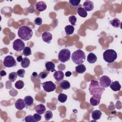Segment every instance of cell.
Returning a JSON list of instances; mask_svg holds the SVG:
<instances>
[{
  "label": "cell",
  "instance_id": "3",
  "mask_svg": "<svg viewBox=\"0 0 122 122\" xmlns=\"http://www.w3.org/2000/svg\"><path fill=\"white\" fill-rule=\"evenodd\" d=\"M85 53L81 50H77L74 51L71 55L72 61L78 65L82 64L85 60Z\"/></svg>",
  "mask_w": 122,
  "mask_h": 122
},
{
  "label": "cell",
  "instance_id": "37",
  "mask_svg": "<svg viewBox=\"0 0 122 122\" xmlns=\"http://www.w3.org/2000/svg\"><path fill=\"white\" fill-rule=\"evenodd\" d=\"M34 23L36 25H41L42 24V20L41 19V18L40 17H37L34 20Z\"/></svg>",
  "mask_w": 122,
  "mask_h": 122
},
{
  "label": "cell",
  "instance_id": "8",
  "mask_svg": "<svg viewBox=\"0 0 122 122\" xmlns=\"http://www.w3.org/2000/svg\"><path fill=\"white\" fill-rule=\"evenodd\" d=\"M25 48V43L20 39H16L13 42V48L17 51H20Z\"/></svg>",
  "mask_w": 122,
  "mask_h": 122
},
{
  "label": "cell",
  "instance_id": "19",
  "mask_svg": "<svg viewBox=\"0 0 122 122\" xmlns=\"http://www.w3.org/2000/svg\"><path fill=\"white\" fill-rule=\"evenodd\" d=\"M97 60V57L93 53L90 52L87 56V61L90 63H95Z\"/></svg>",
  "mask_w": 122,
  "mask_h": 122
},
{
  "label": "cell",
  "instance_id": "1",
  "mask_svg": "<svg viewBox=\"0 0 122 122\" xmlns=\"http://www.w3.org/2000/svg\"><path fill=\"white\" fill-rule=\"evenodd\" d=\"M89 91L90 94L92 95H102L103 92L105 91V88L102 87L98 81L92 80L89 85Z\"/></svg>",
  "mask_w": 122,
  "mask_h": 122
},
{
  "label": "cell",
  "instance_id": "16",
  "mask_svg": "<svg viewBox=\"0 0 122 122\" xmlns=\"http://www.w3.org/2000/svg\"><path fill=\"white\" fill-rule=\"evenodd\" d=\"M45 66L46 69L48 71L53 72L55 71L56 70L55 69V64L52 61H47L45 62Z\"/></svg>",
  "mask_w": 122,
  "mask_h": 122
},
{
  "label": "cell",
  "instance_id": "29",
  "mask_svg": "<svg viewBox=\"0 0 122 122\" xmlns=\"http://www.w3.org/2000/svg\"><path fill=\"white\" fill-rule=\"evenodd\" d=\"M17 72H12L11 73H10L9 75V80L11 82H14L16 79H17Z\"/></svg>",
  "mask_w": 122,
  "mask_h": 122
},
{
  "label": "cell",
  "instance_id": "7",
  "mask_svg": "<svg viewBox=\"0 0 122 122\" xmlns=\"http://www.w3.org/2000/svg\"><path fill=\"white\" fill-rule=\"evenodd\" d=\"M41 85L44 90L48 92H50L54 91L56 86V85L52 81H47L41 83Z\"/></svg>",
  "mask_w": 122,
  "mask_h": 122
},
{
  "label": "cell",
  "instance_id": "5",
  "mask_svg": "<svg viewBox=\"0 0 122 122\" xmlns=\"http://www.w3.org/2000/svg\"><path fill=\"white\" fill-rule=\"evenodd\" d=\"M71 56V51L69 50L64 49L61 50L58 54V59L61 62H65L69 60Z\"/></svg>",
  "mask_w": 122,
  "mask_h": 122
},
{
  "label": "cell",
  "instance_id": "14",
  "mask_svg": "<svg viewBox=\"0 0 122 122\" xmlns=\"http://www.w3.org/2000/svg\"><path fill=\"white\" fill-rule=\"evenodd\" d=\"M53 76L54 79L57 81H60L63 80V79L64 78V74L62 71H55V72L53 73Z\"/></svg>",
  "mask_w": 122,
  "mask_h": 122
},
{
  "label": "cell",
  "instance_id": "26",
  "mask_svg": "<svg viewBox=\"0 0 122 122\" xmlns=\"http://www.w3.org/2000/svg\"><path fill=\"white\" fill-rule=\"evenodd\" d=\"M30 64V61L27 57H24L20 63L21 66L23 68H26L28 67Z\"/></svg>",
  "mask_w": 122,
  "mask_h": 122
},
{
  "label": "cell",
  "instance_id": "23",
  "mask_svg": "<svg viewBox=\"0 0 122 122\" xmlns=\"http://www.w3.org/2000/svg\"><path fill=\"white\" fill-rule=\"evenodd\" d=\"M64 30L66 34L68 35H70L72 34L73 33L74 30V28L72 25H67L66 27H65Z\"/></svg>",
  "mask_w": 122,
  "mask_h": 122
},
{
  "label": "cell",
  "instance_id": "33",
  "mask_svg": "<svg viewBox=\"0 0 122 122\" xmlns=\"http://www.w3.org/2000/svg\"><path fill=\"white\" fill-rule=\"evenodd\" d=\"M69 20L72 26H75L76 25L77 18L75 16L71 15L69 17Z\"/></svg>",
  "mask_w": 122,
  "mask_h": 122
},
{
  "label": "cell",
  "instance_id": "32",
  "mask_svg": "<svg viewBox=\"0 0 122 122\" xmlns=\"http://www.w3.org/2000/svg\"><path fill=\"white\" fill-rule=\"evenodd\" d=\"M53 114L51 111H46L44 114V118L46 121H49L52 118Z\"/></svg>",
  "mask_w": 122,
  "mask_h": 122
},
{
  "label": "cell",
  "instance_id": "20",
  "mask_svg": "<svg viewBox=\"0 0 122 122\" xmlns=\"http://www.w3.org/2000/svg\"><path fill=\"white\" fill-rule=\"evenodd\" d=\"M102 114V113L100 110H95L92 112V117L94 120L97 121L101 118Z\"/></svg>",
  "mask_w": 122,
  "mask_h": 122
},
{
  "label": "cell",
  "instance_id": "10",
  "mask_svg": "<svg viewBox=\"0 0 122 122\" xmlns=\"http://www.w3.org/2000/svg\"><path fill=\"white\" fill-rule=\"evenodd\" d=\"M101 97H102V95H93L90 98V100L91 104L92 106L98 105L100 103Z\"/></svg>",
  "mask_w": 122,
  "mask_h": 122
},
{
  "label": "cell",
  "instance_id": "22",
  "mask_svg": "<svg viewBox=\"0 0 122 122\" xmlns=\"http://www.w3.org/2000/svg\"><path fill=\"white\" fill-rule=\"evenodd\" d=\"M70 87V83L66 80H63L60 83V87L62 90H67L69 89Z\"/></svg>",
  "mask_w": 122,
  "mask_h": 122
},
{
  "label": "cell",
  "instance_id": "34",
  "mask_svg": "<svg viewBox=\"0 0 122 122\" xmlns=\"http://www.w3.org/2000/svg\"><path fill=\"white\" fill-rule=\"evenodd\" d=\"M81 1V0H70L69 3L71 4V6L77 7L79 5Z\"/></svg>",
  "mask_w": 122,
  "mask_h": 122
},
{
  "label": "cell",
  "instance_id": "36",
  "mask_svg": "<svg viewBox=\"0 0 122 122\" xmlns=\"http://www.w3.org/2000/svg\"><path fill=\"white\" fill-rule=\"evenodd\" d=\"M25 73V71L24 69H19L17 71V74L18 76L21 78H23L24 76Z\"/></svg>",
  "mask_w": 122,
  "mask_h": 122
},
{
  "label": "cell",
  "instance_id": "12",
  "mask_svg": "<svg viewBox=\"0 0 122 122\" xmlns=\"http://www.w3.org/2000/svg\"><path fill=\"white\" fill-rule=\"evenodd\" d=\"M42 38L44 42L49 43L52 39V35L50 32L45 31L42 34Z\"/></svg>",
  "mask_w": 122,
  "mask_h": 122
},
{
  "label": "cell",
  "instance_id": "9",
  "mask_svg": "<svg viewBox=\"0 0 122 122\" xmlns=\"http://www.w3.org/2000/svg\"><path fill=\"white\" fill-rule=\"evenodd\" d=\"M112 81L111 79L106 75H103L100 79V84L103 88L109 87Z\"/></svg>",
  "mask_w": 122,
  "mask_h": 122
},
{
  "label": "cell",
  "instance_id": "40",
  "mask_svg": "<svg viewBox=\"0 0 122 122\" xmlns=\"http://www.w3.org/2000/svg\"><path fill=\"white\" fill-rule=\"evenodd\" d=\"M23 58H22V56H18L17 57V59H16V60H17V61H18V62H21L23 60Z\"/></svg>",
  "mask_w": 122,
  "mask_h": 122
},
{
  "label": "cell",
  "instance_id": "4",
  "mask_svg": "<svg viewBox=\"0 0 122 122\" xmlns=\"http://www.w3.org/2000/svg\"><path fill=\"white\" fill-rule=\"evenodd\" d=\"M117 54L116 52L112 49L106 50L103 53V58L104 60L108 63H112L117 59Z\"/></svg>",
  "mask_w": 122,
  "mask_h": 122
},
{
  "label": "cell",
  "instance_id": "2",
  "mask_svg": "<svg viewBox=\"0 0 122 122\" xmlns=\"http://www.w3.org/2000/svg\"><path fill=\"white\" fill-rule=\"evenodd\" d=\"M32 30L27 26H22L18 30V36L23 41H28L32 36Z\"/></svg>",
  "mask_w": 122,
  "mask_h": 122
},
{
  "label": "cell",
  "instance_id": "15",
  "mask_svg": "<svg viewBox=\"0 0 122 122\" xmlns=\"http://www.w3.org/2000/svg\"><path fill=\"white\" fill-rule=\"evenodd\" d=\"M47 8V5L44 1H39L36 4V9L39 11H42Z\"/></svg>",
  "mask_w": 122,
  "mask_h": 122
},
{
  "label": "cell",
  "instance_id": "6",
  "mask_svg": "<svg viewBox=\"0 0 122 122\" xmlns=\"http://www.w3.org/2000/svg\"><path fill=\"white\" fill-rule=\"evenodd\" d=\"M5 67L11 68L16 66L17 62L14 58L11 55H8L5 57L3 62Z\"/></svg>",
  "mask_w": 122,
  "mask_h": 122
},
{
  "label": "cell",
  "instance_id": "38",
  "mask_svg": "<svg viewBox=\"0 0 122 122\" xmlns=\"http://www.w3.org/2000/svg\"><path fill=\"white\" fill-rule=\"evenodd\" d=\"M48 74V73L45 71L41 72L39 74V77L41 79H44L47 76Z\"/></svg>",
  "mask_w": 122,
  "mask_h": 122
},
{
  "label": "cell",
  "instance_id": "24",
  "mask_svg": "<svg viewBox=\"0 0 122 122\" xmlns=\"http://www.w3.org/2000/svg\"><path fill=\"white\" fill-rule=\"evenodd\" d=\"M77 13L82 18H85L87 16V12L86 10L82 7H79L77 9Z\"/></svg>",
  "mask_w": 122,
  "mask_h": 122
},
{
  "label": "cell",
  "instance_id": "42",
  "mask_svg": "<svg viewBox=\"0 0 122 122\" xmlns=\"http://www.w3.org/2000/svg\"><path fill=\"white\" fill-rule=\"evenodd\" d=\"M71 75V72L70 71H67L65 73V76L66 77H70Z\"/></svg>",
  "mask_w": 122,
  "mask_h": 122
},
{
  "label": "cell",
  "instance_id": "31",
  "mask_svg": "<svg viewBox=\"0 0 122 122\" xmlns=\"http://www.w3.org/2000/svg\"><path fill=\"white\" fill-rule=\"evenodd\" d=\"M24 86V83L22 81L19 80L17 81L15 83V87L18 89H21Z\"/></svg>",
  "mask_w": 122,
  "mask_h": 122
},
{
  "label": "cell",
  "instance_id": "41",
  "mask_svg": "<svg viewBox=\"0 0 122 122\" xmlns=\"http://www.w3.org/2000/svg\"><path fill=\"white\" fill-rule=\"evenodd\" d=\"M0 73V76H2V77L4 76H5V75H6V71H4V70L1 71Z\"/></svg>",
  "mask_w": 122,
  "mask_h": 122
},
{
  "label": "cell",
  "instance_id": "27",
  "mask_svg": "<svg viewBox=\"0 0 122 122\" xmlns=\"http://www.w3.org/2000/svg\"><path fill=\"white\" fill-rule=\"evenodd\" d=\"M110 24L115 28H119L121 26V21L117 18H114L110 21Z\"/></svg>",
  "mask_w": 122,
  "mask_h": 122
},
{
  "label": "cell",
  "instance_id": "25",
  "mask_svg": "<svg viewBox=\"0 0 122 122\" xmlns=\"http://www.w3.org/2000/svg\"><path fill=\"white\" fill-rule=\"evenodd\" d=\"M24 101L27 106H29L31 105L33 103V102H34L33 98L30 96H26L24 99Z\"/></svg>",
  "mask_w": 122,
  "mask_h": 122
},
{
  "label": "cell",
  "instance_id": "35",
  "mask_svg": "<svg viewBox=\"0 0 122 122\" xmlns=\"http://www.w3.org/2000/svg\"><path fill=\"white\" fill-rule=\"evenodd\" d=\"M24 120L26 122H36L33 116L31 115H29L25 117Z\"/></svg>",
  "mask_w": 122,
  "mask_h": 122
},
{
  "label": "cell",
  "instance_id": "21",
  "mask_svg": "<svg viewBox=\"0 0 122 122\" xmlns=\"http://www.w3.org/2000/svg\"><path fill=\"white\" fill-rule=\"evenodd\" d=\"M86 67L82 64H80L75 67V71L78 73H83L86 71Z\"/></svg>",
  "mask_w": 122,
  "mask_h": 122
},
{
  "label": "cell",
  "instance_id": "30",
  "mask_svg": "<svg viewBox=\"0 0 122 122\" xmlns=\"http://www.w3.org/2000/svg\"><path fill=\"white\" fill-rule=\"evenodd\" d=\"M23 54L26 57L31 55V49L28 46L25 47V48L23 50Z\"/></svg>",
  "mask_w": 122,
  "mask_h": 122
},
{
  "label": "cell",
  "instance_id": "11",
  "mask_svg": "<svg viewBox=\"0 0 122 122\" xmlns=\"http://www.w3.org/2000/svg\"><path fill=\"white\" fill-rule=\"evenodd\" d=\"M26 104L24 101L22 99H18L15 103L16 108L19 110H22L26 107Z\"/></svg>",
  "mask_w": 122,
  "mask_h": 122
},
{
  "label": "cell",
  "instance_id": "39",
  "mask_svg": "<svg viewBox=\"0 0 122 122\" xmlns=\"http://www.w3.org/2000/svg\"><path fill=\"white\" fill-rule=\"evenodd\" d=\"M33 118L35 121V122H38L40 121L41 119V116L40 114L38 113H34L33 114Z\"/></svg>",
  "mask_w": 122,
  "mask_h": 122
},
{
  "label": "cell",
  "instance_id": "17",
  "mask_svg": "<svg viewBox=\"0 0 122 122\" xmlns=\"http://www.w3.org/2000/svg\"><path fill=\"white\" fill-rule=\"evenodd\" d=\"M110 87L111 89L114 92L120 91L121 89V85L118 81H114L112 82L111 83Z\"/></svg>",
  "mask_w": 122,
  "mask_h": 122
},
{
  "label": "cell",
  "instance_id": "43",
  "mask_svg": "<svg viewBox=\"0 0 122 122\" xmlns=\"http://www.w3.org/2000/svg\"><path fill=\"white\" fill-rule=\"evenodd\" d=\"M37 75V73L36 72H33V73H32V75L35 76V75Z\"/></svg>",
  "mask_w": 122,
  "mask_h": 122
},
{
  "label": "cell",
  "instance_id": "18",
  "mask_svg": "<svg viewBox=\"0 0 122 122\" xmlns=\"http://www.w3.org/2000/svg\"><path fill=\"white\" fill-rule=\"evenodd\" d=\"M35 110L37 113L40 114H43L46 111V107L43 104H39L36 105L35 108Z\"/></svg>",
  "mask_w": 122,
  "mask_h": 122
},
{
  "label": "cell",
  "instance_id": "28",
  "mask_svg": "<svg viewBox=\"0 0 122 122\" xmlns=\"http://www.w3.org/2000/svg\"><path fill=\"white\" fill-rule=\"evenodd\" d=\"M58 99L60 102H61V103H64L66 101V100L67 99V95H66L64 93H61L59 94V95L58 96Z\"/></svg>",
  "mask_w": 122,
  "mask_h": 122
},
{
  "label": "cell",
  "instance_id": "13",
  "mask_svg": "<svg viewBox=\"0 0 122 122\" xmlns=\"http://www.w3.org/2000/svg\"><path fill=\"white\" fill-rule=\"evenodd\" d=\"M84 9L86 11L92 10L94 8V4L92 1L91 0H87L84 2L83 4Z\"/></svg>",
  "mask_w": 122,
  "mask_h": 122
}]
</instances>
